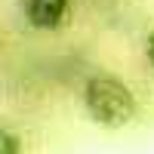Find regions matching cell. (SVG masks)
Here are the masks:
<instances>
[{"label": "cell", "instance_id": "2", "mask_svg": "<svg viewBox=\"0 0 154 154\" xmlns=\"http://www.w3.org/2000/svg\"><path fill=\"white\" fill-rule=\"evenodd\" d=\"M25 22L37 31H56L71 16V0H19Z\"/></svg>", "mask_w": 154, "mask_h": 154}, {"label": "cell", "instance_id": "3", "mask_svg": "<svg viewBox=\"0 0 154 154\" xmlns=\"http://www.w3.org/2000/svg\"><path fill=\"white\" fill-rule=\"evenodd\" d=\"M22 136L12 133L9 126H0V154H22Z\"/></svg>", "mask_w": 154, "mask_h": 154}, {"label": "cell", "instance_id": "1", "mask_svg": "<svg viewBox=\"0 0 154 154\" xmlns=\"http://www.w3.org/2000/svg\"><path fill=\"white\" fill-rule=\"evenodd\" d=\"M83 111L96 126L123 130L136 120L139 102L117 74H93L83 86Z\"/></svg>", "mask_w": 154, "mask_h": 154}, {"label": "cell", "instance_id": "4", "mask_svg": "<svg viewBox=\"0 0 154 154\" xmlns=\"http://www.w3.org/2000/svg\"><path fill=\"white\" fill-rule=\"evenodd\" d=\"M145 59H148V65L154 68V28H151L148 37H145Z\"/></svg>", "mask_w": 154, "mask_h": 154}]
</instances>
